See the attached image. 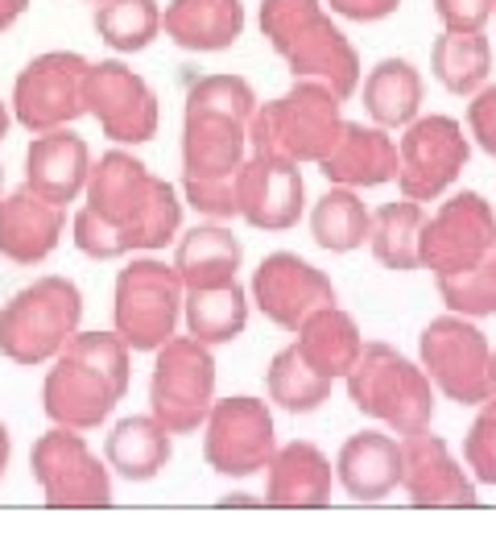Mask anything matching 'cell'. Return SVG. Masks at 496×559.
<instances>
[{"label":"cell","instance_id":"obj_21","mask_svg":"<svg viewBox=\"0 0 496 559\" xmlns=\"http://www.w3.org/2000/svg\"><path fill=\"white\" fill-rule=\"evenodd\" d=\"M62 228H66L62 203L41 200L29 187H17L13 195L0 200V258L38 265L59 249Z\"/></svg>","mask_w":496,"mask_h":559},{"label":"cell","instance_id":"obj_24","mask_svg":"<svg viewBox=\"0 0 496 559\" xmlns=\"http://www.w3.org/2000/svg\"><path fill=\"white\" fill-rule=\"evenodd\" d=\"M336 480L352 501H385L401 480V443L380 431L343 440L336 456Z\"/></svg>","mask_w":496,"mask_h":559},{"label":"cell","instance_id":"obj_29","mask_svg":"<svg viewBox=\"0 0 496 559\" xmlns=\"http://www.w3.org/2000/svg\"><path fill=\"white\" fill-rule=\"evenodd\" d=\"M182 320H186V332L207 348L232 344L249 328V295L240 282L182 290Z\"/></svg>","mask_w":496,"mask_h":559},{"label":"cell","instance_id":"obj_11","mask_svg":"<svg viewBox=\"0 0 496 559\" xmlns=\"http://www.w3.org/2000/svg\"><path fill=\"white\" fill-rule=\"evenodd\" d=\"M29 468L38 480L41 498L55 510H96L112 506V468L99 460L87 440L71 427H55L38 436L29 452Z\"/></svg>","mask_w":496,"mask_h":559},{"label":"cell","instance_id":"obj_43","mask_svg":"<svg viewBox=\"0 0 496 559\" xmlns=\"http://www.w3.org/2000/svg\"><path fill=\"white\" fill-rule=\"evenodd\" d=\"M9 456H13V440H9V427L0 423V480L9 473Z\"/></svg>","mask_w":496,"mask_h":559},{"label":"cell","instance_id":"obj_8","mask_svg":"<svg viewBox=\"0 0 496 559\" xmlns=\"http://www.w3.org/2000/svg\"><path fill=\"white\" fill-rule=\"evenodd\" d=\"M182 320V282L174 265L158 258H133L117 274L112 323L129 353H158Z\"/></svg>","mask_w":496,"mask_h":559},{"label":"cell","instance_id":"obj_25","mask_svg":"<svg viewBox=\"0 0 496 559\" xmlns=\"http://www.w3.org/2000/svg\"><path fill=\"white\" fill-rule=\"evenodd\" d=\"M269 485H265V506H302L318 510L331 501V460L318 452L315 443L294 440L278 448L265 464Z\"/></svg>","mask_w":496,"mask_h":559},{"label":"cell","instance_id":"obj_26","mask_svg":"<svg viewBox=\"0 0 496 559\" xmlns=\"http://www.w3.org/2000/svg\"><path fill=\"white\" fill-rule=\"evenodd\" d=\"M240 261H244L240 237H232V228H223L216 221V224H195L191 233H182L170 265L179 274L182 290H203V286L237 282Z\"/></svg>","mask_w":496,"mask_h":559},{"label":"cell","instance_id":"obj_36","mask_svg":"<svg viewBox=\"0 0 496 559\" xmlns=\"http://www.w3.org/2000/svg\"><path fill=\"white\" fill-rule=\"evenodd\" d=\"M438 295H443V302L456 316H468V320H488V316H496V245L472 270L443 274L438 278Z\"/></svg>","mask_w":496,"mask_h":559},{"label":"cell","instance_id":"obj_31","mask_svg":"<svg viewBox=\"0 0 496 559\" xmlns=\"http://www.w3.org/2000/svg\"><path fill=\"white\" fill-rule=\"evenodd\" d=\"M431 71L451 96H476L493 75V46L484 38V29L476 34L443 29L431 46Z\"/></svg>","mask_w":496,"mask_h":559},{"label":"cell","instance_id":"obj_12","mask_svg":"<svg viewBox=\"0 0 496 559\" xmlns=\"http://www.w3.org/2000/svg\"><path fill=\"white\" fill-rule=\"evenodd\" d=\"M278 452L274 411L261 399H223L211 402L203 419V456L219 477H253L265 473V464Z\"/></svg>","mask_w":496,"mask_h":559},{"label":"cell","instance_id":"obj_46","mask_svg":"<svg viewBox=\"0 0 496 559\" xmlns=\"http://www.w3.org/2000/svg\"><path fill=\"white\" fill-rule=\"evenodd\" d=\"M219 506H257L253 498H244V493H237V498H223Z\"/></svg>","mask_w":496,"mask_h":559},{"label":"cell","instance_id":"obj_17","mask_svg":"<svg viewBox=\"0 0 496 559\" xmlns=\"http://www.w3.org/2000/svg\"><path fill=\"white\" fill-rule=\"evenodd\" d=\"M237 216L261 233H286L306 212V182L294 158L249 154L237 170Z\"/></svg>","mask_w":496,"mask_h":559},{"label":"cell","instance_id":"obj_40","mask_svg":"<svg viewBox=\"0 0 496 559\" xmlns=\"http://www.w3.org/2000/svg\"><path fill=\"white\" fill-rule=\"evenodd\" d=\"M468 133L476 138L484 154L496 158V87H480L468 104Z\"/></svg>","mask_w":496,"mask_h":559},{"label":"cell","instance_id":"obj_28","mask_svg":"<svg viewBox=\"0 0 496 559\" xmlns=\"http://www.w3.org/2000/svg\"><path fill=\"white\" fill-rule=\"evenodd\" d=\"M294 344L311 369H318L323 378L336 381V378H348V369L356 365L364 336H360L356 320L331 302V307H318V311H311L306 320L298 323Z\"/></svg>","mask_w":496,"mask_h":559},{"label":"cell","instance_id":"obj_47","mask_svg":"<svg viewBox=\"0 0 496 559\" xmlns=\"http://www.w3.org/2000/svg\"><path fill=\"white\" fill-rule=\"evenodd\" d=\"M0 191H4V166H0Z\"/></svg>","mask_w":496,"mask_h":559},{"label":"cell","instance_id":"obj_48","mask_svg":"<svg viewBox=\"0 0 496 559\" xmlns=\"http://www.w3.org/2000/svg\"><path fill=\"white\" fill-rule=\"evenodd\" d=\"M87 4H96V0H87Z\"/></svg>","mask_w":496,"mask_h":559},{"label":"cell","instance_id":"obj_4","mask_svg":"<svg viewBox=\"0 0 496 559\" xmlns=\"http://www.w3.org/2000/svg\"><path fill=\"white\" fill-rule=\"evenodd\" d=\"M261 34L294 80H318L339 100L360 87V55L318 0H261Z\"/></svg>","mask_w":496,"mask_h":559},{"label":"cell","instance_id":"obj_15","mask_svg":"<svg viewBox=\"0 0 496 559\" xmlns=\"http://www.w3.org/2000/svg\"><path fill=\"white\" fill-rule=\"evenodd\" d=\"M496 245V212L493 203L476 191H456L447 203H438L435 216H426L422 237H418V261L426 270L443 274H463L472 270Z\"/></svg>","mask_w":496,"mask_h":559},{"label":"cell","instance_id":"obj_39","mask_svg":"<svg viewBox=\"0 0 496 559\" xmlns=\"http://www.w3.org/2000/svg\"><path fill=\"white\" fill-rule=\"evenodd\" d=\"M435 13L443 29L451 34H476L496 13V0H435Z\"/></svg>","mask_w":496,"mask_h":559},{"label":"cell","instance_id":"obj_1","mask_svg":"<svg viewBox=\"0 0 496 559\" xmlns=\"http://www.w3.org/2000/svg\"><path fill=\"white\" fill-rule=\"evenodd\" d=\"M75 212V249L96 261L129 258L166 249L182 228V200L166 179H154L149 166L124 150H108L92 162Z\"/></svg>","mask_w":496,"mask_h":559},{"label":"cell","instance_id":"obj_37","mask_svg":"<svg viewBox=\"0 0 496 559\" xmlns=\"http://www.w3.org/2000/svg\"><path fill=\"white\" fill-rule=\"evenodd\" d=\"M463 460L472 468V480L496 485V394L480 402V415L468 427V440H463Z\"/></svg>","mask_w":496,"mask_h":559},{"label":"cell","instance_id":"obj_10","mask_svg":"<svg viewBox=\"0 0 496 559\" xmlns=\"http://www.w3.org/2000/svg\"><path fill=\"white\" fill-rule=\"evenodd\" d=\"M488 340L468 316H438L418 336V365L438 394L459 406H480L488 399Z\"/></svg>","mask_w":496,"mask_h":559},{"label":"cell","instance_id":"obj_45","mask_svg":"<svg viewBox=\"0 0 496 559\" xmlns=\"http://www.w3.org/2000/svg\"><path fill=\"white\" fill-rule=\"evenodd\" d=\"M488 390L496 394V353H488Z\"/></svg>","mask_w":496,"mask_h":559},{"label":"cell","instance_id":"obj_32","mask_svg":"<svg viewBox=\"0 0 496 559\" xmlns=\"http://www.w3.org/2000/svg\"><path fill=\"white\" fill-rule=\"evenodd\" d=\"M422 224H426V212L418 200H394L373 212L368 221V249L373 258L385 265V270H397V274H410V270H422L418 261V237H422Z\"/></svg>","mask_w":496,"mask_h":559},{"label":"cell","instance_id":"obj_2","mask_svg":"<svg viewBox=\"0 0 496 559\" xmlns=\"http://www.w3.org/2000/svg\"><path fill=\"white\" fill-rule=\"evenodd\" d=\"M133 353L117 332H75L50 360L41 385V411L55 427L96 431L129 390Z\"/></svg>","mask_w":496,"mask_h":559},{"label":"cell","instance_id":"obj_9","mask_svg":"<svg viewBox=\"0 0 496 559\" xmlns=\"http://www.w3.org/2000/svg\"><path fill=\"white\" fill-rule=\"evenodd\" d=\"M216 402V357L195 336H170L149 373V415L170 436H191L203 427Z\"/></svg>","mask_w":496,"mask_h":559},{"label":"cell","instance_id":"obj_5","mask_svg":"<svg viewBox=\"0 0 496 559\" xmlns=\"http://www.w3.org/2000/svg\"><path fill=\"white\" fill-rule=\"evenodd\" d=\"M343 381L360 415L380 419L397 436H414L435 423V385L422 373V365L401 357L394 344H364Z\"/></svg>","mask_w":496,"mask_h":559},{"label":"cell","instance_id":"obj_16","mask_svg":"<svg viewBox=\"0 0 496 559\" xmlns=\"http://www.w3.org/2000/svg\"><path fill=\"white\" fill-rule=\"evenodd\" d=\"M83 104L87 117L99 120L104 138L117 145H145L158 138V96L124 62H92L83 80Z\"/></svg>","mask_w":496,"mask_h":559},{"label":"cell","instance_id":"obj_27","mask_svg":"<svg viewBox=\"0 0 496 559\" xmlns=\"http://www.w3.org/2000/svg\"><path fill=\"white\" fill-rule=\"evenodd\" d=\"M174 456V436L161 427L154 415H129V419H120L112 431H108V440H104V460H108V468L117 473L120 480H154L170 464Z\"/></svg>","mask_w":496,"mask_h":559},{"label":"cell","instance_id":"obj_30","mask_svg":"<svg viewBox=\"0 0 496 559\" xmlns=\"http://www.w3.org/2000/svg\"><path fill=\"white\" fill-rule=\"evenodd\" d=\"M422 108V75L406 59H380L364 75V112L380 129H406Z\"/></svg>","mask_w":496,"mask_h":559},{"label":"cell","instance_id":"obj_23","mask_svg":"<svg viewBox=\"0 0 496 559\" xmlns=\"http://www.w3.org/2000/svg\"><path fill=\"white\" fill-rule=\"evenodd\" d=\"M161 29L191 55H216L237 46L244 34V4L240 0H170L161 13Z\"/></svg>","mask_w":496,"mask_h":559},{"label":"cell","instance_id":"obj_3","mask_svg":"<svg viewBox=\"0 0 496 559\" xmlns=\"http://www.w3.org/2000/svg\"><path fill=\"white\" fill-rule=\"evenodd\" d=\"M257 92L240 75H203L182 108V179H228L249 158Z\"/></svg>","mask_w":496,"mask_h":559},{"label":"cell","instance_id":"obj_42","mask_svg":"<svg viewBox=\"0 0 496 559\" xmlns=\"http://www.w3.org/2000/svg\"><path fill=\"white\" fill-rule=\"evenodd\" d=\"M25 9H29V0H0V34L13 29L25 17Z\"/></svg>","mask_w":496,"mask_h":559},{"label":"cell","instance_id":"obj_35","mask_svg":"<svg viewBox=\"0 0 496 559\" xmlns=\"http://www.w3.org/2000/svg\"><path fill=\"white\" fill-rule=\"evenodd\" d=\"M96 34L117 55H141L161 34L158 0H96Z\"/></svg>","mask_w":496,"mask_h":559},{"label":"cell","instance_id":"obj_7","mask_svg":"<svg viewBox=\"0 0 496 559\" xmlns=\"http://www.w3.org/2000/svg\"><path fill=\"white\" fill-rule=\"evenodd\" d=\"M83 295L71 278H46L21 286L13 299L0 307V353L13 365H50L62 344L80 332Z\"/></svg>","mask_w":496,"mask_h":559},{"label":"cell","instance_id":"obj_22","mask_svg":"<svg viewBox=\"0 0 496 559\" xmlns=\"http://www.w3.org/2000/svg\"><path fill=\"white\" fill-rule=\"evenodd\" d=\"M318 170L336 187H385L397 179V145L380 124L343 120L336 145L318 158Z\"/></svg>","mask_w":496,"mask_h":559},{"label":"cell","instance_id":"obj_44","mask_svg":"<svg viewBox=\"0 0 496 559\" xmlns=\"http://www.w3.org/2000/svg\"><path fill=\"white\" fill-rule=\"evenodd\" d=\"M4 138H9V104L0 100V145H4Z\"/></svg>","mask_w":496,"mask_h":559},{"label":"cell","instance_id":"obj_18","mask_svg":"<svg viewBox=\"0 0 496 559\" xmlns=\"http://www.w3.org/2000/svg\"><path fill=\"white\" fill-rule=\"evenodd\" d=\"M249 295L257 302V311L269 323H278L286 332H298V323L306 320L318 307L336 302V286L331 278L315 270L311 261H302L298 253H269L253 270V286Z\"/></svg>","mask_w":496,"mask_h":559},{"label":"cell","instance_id":"obj_14","mask_svg":"<svg viewBox=\"0 0 496 559\" xmlns=\"http://www.w3.org/2000/svg\"><path fill=\"white\" fill-rule=\"evenodd\" d=\"M87 67L92 62L75 50H46L38 59H29L13 83V117L29 133L62 129L87 117V104H83Z\"/></svg>","mask_w":496,"mask_h":559},{"label":"cell","instance_id":"obj_34","mask_svg":"<svg viewBox=\"0 0 496 559\" xmlns=\"http://www.w3.org/2000/svg\"><path fill=\"white\" fill-rule=\"evenodd\" d=\"M331 385L336 381L323 378L318 369L306 365V357L298 353V344L281 348L278 357L269 360V369H265V394H269L274 406L290 411V415H311V411H318L323 402L331 399Z\"/></svg>","mask_w":496,"mask_h":559},{"label":"cell","instance_id":"obj_20","mask_svg":"<svg viewBox=\"0 0 496 559\" xmlns=\"http://www.w3.org/2000/svg\"><path fill=\"white\" fill-rule=\"evenodd\" d=\"M92 175V150L80 133H71V124L46 129L29 141L25 150V187L38 191L50 203H75Z\"/></svg>","mask_w":496,"mask_h":559},{"label":"cell","instance_id":"obj_41","mask_svg":"<svg viewBox=\"0 0 496 559\" xmlns=\"http://www.w3.org/2000/svg\"><path fill=\"white\" fill-rule=\"evenodd\" d=\"M331 4V13L336 17H348V21H385L394 17L397 9H401V0H327Z\"/></svg>","mask_w":496,"mask_h":559},{"label":"cell","instance_id":"obj_19","mask_svg":"<svg viewBox=\"0 0 496 559\" xmlns=\"http://www.w3.org/2000/svg\"><path fill=\"white\" fill-rule=\"evenodd\" d=\"M397 485L414 506H476L480 501L476 480L459 468L443 436H431V427L401 436V480Z\"/></svg>","mask_w":496,"mask_h":559},{"label":"cell","instance_id":"obj_13","mask_svg":"<svg viewBox=\"0 0 496 559\" xmlns=\"http://www.w3.org/2000/svg\"><path fill=\"white\" fill-rule=\"evenodd\" d=\"M472 141L451 117H414L397 145V187L406 200L431 203L463 175Z\"/></svg>","mask_w":496,"mask_h":559},{"label":"cell","instance_id":"obj_6","mask_svg":"<svg viewBox=\"0 0 496 559\" xmlns=\"http://www.w3.org/2000/svg\"><path fill=\"white\" fill-rule=\"evenodd\" d=\"M343 129V100L327 83L294 80V87L269 104H257L249 117V154H281V158L318 162L336 145Z\"/></svg>","mask_w":496,"mask_h":559},{"label":"cell","instance_id":"obj_33","mask_svg":"<svg viewBox=\"0 0 496 559\" xmlns=\"http://www.w3.org/2000/svg\"><path fill=\"white\" fill-rule=\"evenodd\" d=\"M368 221H373V212L364 207L356 187L331 182V191H323L311 207V237L327 253H352L368 240Z\"/></svg>","mask_w":496,"mask_h":559},{"label":"cell","instance_id":"obj_38","mask_svg":"<svg viewBox=\"0 0 496 559\" xmlns=\"http://www.w3.org/2000/svg\"><path fill=\"white\" fill-rule=\"evenodd\" d=\"M182 195L207 221H237V175L228 179H182Z\"/></svg>","mask_w":496,"mask_h":559}]
</instances>
